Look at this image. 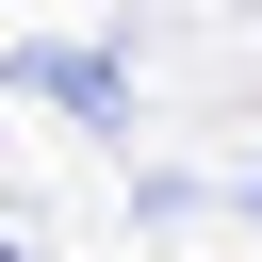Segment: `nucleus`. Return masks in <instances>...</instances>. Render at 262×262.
Segmentation results:
<instances>
[{
    "label": "nucleus",
    "instance_id": "f03ea898",
    "mask_svg": "<svg viewBox=\"0 0 262 262\" xmlns=\"http://www.w3.org/2000/svg\"><path fill=\"white\" fill-rule=\"evenodd\" d=\"M246 213H262V180H246Z\"/></svg>",
    "mask_w": 262,
    "mask_h": 262
},
{
    "label": "nucleus",
    "instance_id": "f257e3e1",
    "mask_svg": "<svg viewBox=\"0 0 262 262\" xmlns=\"http://www.w3.org/2000/svg\"><path fill=\"white\" fill-rule=\"evenodd\" d=\"M16 82L66 98V115H131V66H115V49H16Z\"/></svg>",
    "mask_w": 262,
    "mask_h": 262
}]
</instances>
